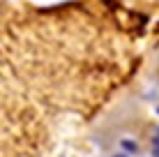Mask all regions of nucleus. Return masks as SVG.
Wrapping results in <instances>:
<instances>
[{"label": "nucleus", "instance_id": "f03ea898", "mask_svg": "<svg viewBox=\"0 0 159 157\" xmlns=\"http://www.w3.org/2000/svg\"><path fill=\"white\" fill-rule=\"evenodd\" d=\"M116 157H125V155H116Z\"/></svg>", "mask_w": 159, "mask_h": 157}, {"label": "nucleus", "instance_id": "f257e3e1", "mask_svg": "<svg viewBox=\"0 0 159 157\" xmlns=\"http://www.w3.org/2000/svg\"><path fill=\"white\" fill-rule=\"evenodd\" d=\"M122 145H125L127 150H136V143H131V141H122Z\"/></svg>", "mask_w": 159, "mask_h": 157}]
</instances>
